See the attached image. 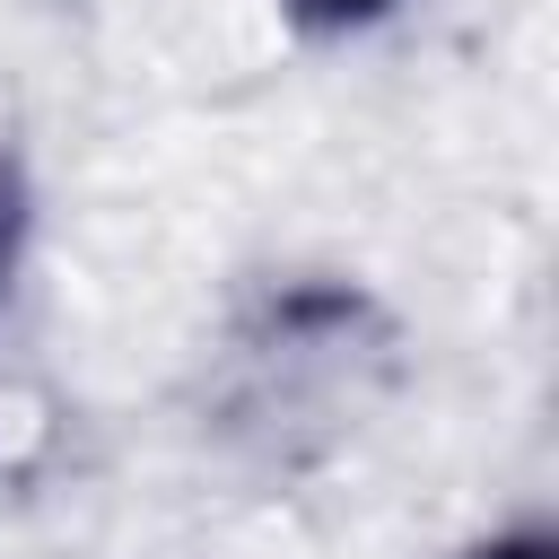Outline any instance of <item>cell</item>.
I'll use <instances>...</instances> for the list:
<instances>
[{
	"label": "cell",
	"instance_id": "7a4b0ae2",
	"mask_svg": "<svg viewBox=\"0 0 559 559\" xmlns=\"http://www.w3.org/2000/svg\"><path fill=\"white\" fill-rule=\"evenodd\" d=\"M17 227H26V183H17V166L0 157V271H9V253H17Z\"/></svg>",
	"mask_w": 559,
	"mask_h": 559
},
{
	"label": "cell",
	"instance_id": "6da1fadb",
	"mask_svg": "<svg viewBox=\"0 0 559 559\" xmlns=\"http://www.w3.org/2000/svg\"><path fill=\"white\" fill-rule=\"evenodd\" d=\"M393 0H280V17L297 26V35H358V26H376Z\"/></svg>",
	"mask_w": 559,
	"mask_h": 559
},
{
	"label": "cell",
	"instance_id": "3957f363",
	"mask_svg": "<svg viewBox=\"0 0 559 559\" xmlns=\"http://www.w3.org/2000/svg\"><path fill=\"white\" fill-rule=\"evenodd\" d=\"M480 559H550V542H542V533H515V542H498V550H480Z\"/></svg>",
	"mask_w": 559,
	"mask_h": 559
}]
</instances>
